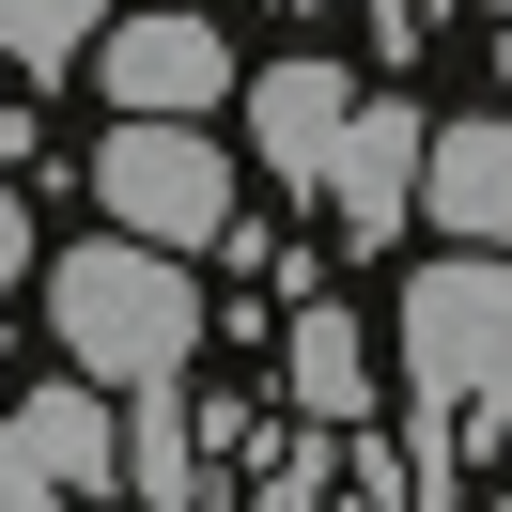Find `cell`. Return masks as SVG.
<instances>
[{
	"label": "cell",
	"mask_w": 512,
	"mask_h": 512,
	"mask_svg": "<svg viewBox=\"0 0 512 512\" xmlns=\"http://www.w3.org/2000/svg\"><path fill=\"white\" fill-rule=\"evenodd\" d=\"M497 78H512V16H497Z\"/></svg>",
	"instance_id": "cell-14"
},
{
	"label": "cell",
	"mask_w": 512,
	"mask_h": 512,
	"mask_svg": "<svg viewBox=\"0 0 512 512\" xmlns=\"http://www.w3.org/2000/svg\"><path fill=\"white\" fill-rule=\"evenodd\" d=\"M419 140H435V109H404V94H357L342 156L311 171V202L342 218V249H373V233H419Z\"/></svg>",
	"instance_id": "cell-5"
},
{
	"label": "cell",
	"mask_w": 512,
	"mask_h": 512,
	"mask_svg": "<svg viewBox=\"0 0 512 512\" xmlns=\"http://www.w3.org/2000/svg\"><path fill=\"white\" fill-rule=\"evenodd\" d=\"M388 342H404V481L466 497V466H497L512 435V249H435Z\"/></svg>",
	"instance_id": "cell-1"
},
{
	"label": "cell",
	"mask_w": 512,
	"mask_h": 512,
	"mask_svg": "<svg viewBox=\"0 0 512 512\" xmlns=\"http://www.w3.org/2000/svg\"><path fill=\"white\" fill-rule=\"evenodd\" d=\"M109 32V0H0V78H63Z\"/></svg>",
	"instance_id": "cell-11"
},
{
	"label": "cell",
	"mask_w": 512,
	"mask_h": 512,
	"mask_svg": "<svg viewBox=\"0 0 512 512\" xmlns=\"http://www.w3.org/2000/svg\"><path fill=\"white\" fill-rule=\"evenodd\" d=\"M0 357H16V342H0Z\"/></svg>",
	"instance_id": "cell-16"
},
{
	"label": "cell",
	"mask_w": 512,
	"mask_h": 512,
	"mask_svg": "<svg viewBox=\"0 0 512 512\" xmlns=\"http://www.w3.org/2000/svg\"><path fill=\"white\" fill-rule=\"evenodd\" d=\"M32 280V202H16V171H0V295Z\"/></svg>",
	"instance_id": "cell-12"
},
{
	"label": "cell",
	"mask_w": 512,
	"mask_h": 512,
	"mask_svg": "<svg viewBox=\"0 0 512 512\" xmlns=\"http://www.w3.org/2000/svg\"><path fill=\"white\" fill-rule=\"evenodd\" d=\"M94 202L125 233H156V249H218L233 233V156L202 140V109H125L94 140Z\"/></svg>",
	"instance_id": "cell-3"
},
{
	"label": "cell",
	"mask_w": 512,
	"mask_h": 512,
	"mask_svg": "<svg viewBox=\"0 0 512 512\" xmlns=\"http://www.w3.org/2000/svg\"><path fill=\"white\" fill-rule=\"evenodd\" d=\"M233 109H249V156L280 171V187H311V171L342 156V125H357V78L342 63H249Z\"/></svg>",
	"instance_id": "cell-8"
},
{
	"label": "cell",
	"mask_w": 512,
	"mask_h": 512,
	"mask_svg": "<svg viewBox=\"0 0 512 512\" xmlns=\"http://www.w3.org/2000/svg\"><path fill=\"white\" fill-rule=\"evenodd\" d=\"M435 16H512V0H435Z\"/></svg>",
	"instance_id": "cell-13"
},
{
	"label": "cell",
	"mask_w": 512,
	"mask_h": 512,
	"mask_svg": "<svg viewBox=\"0 0 512 512\" xmlns=\"http://www.w3.org/2000/svg\"><path fill=\"white\" fill-rule=\"evenodd\" d=\"M497 497H512V435H497Z\"/></svg>",
	"instance_id": "cell-15"
},
{
	"label": "cell",
	"mask_w": 512,
	"mask_h": 512,
	"mask_svg": "<svg viewBox=\"0 0 512 512\" xmlns=\"http://www.w3.org/2000/svg\"><path fill=\"white\" fill-rule=\"evenodd\" d=\"M109 404H125V481H109V497H156V512L218 497V435H202L187 373H156V388H109Z\"/></svg>",
	"instance_id": "cell-9"
},
{
	"label": "cell",
	"mask_w": 512,
	"mask_h": 512,
	"mask_svg": "<svg viewBox=\"0 0 512 512\" xmlns=\"http://www.w3.org/2000/svg\"><path fill=\"white\" fill-rule=\"evenodd\" d=\"M280 388H295V419L357 435V419H373V326H357L342 295H295V326H280Z\"/></svg>",
	"instance_id": "cell-10"
},
{
	"label": "cell",
	"mask_w": 512,
	"mask_h": 512,
	"mask_svg": "<svg viewBox=\"0 0 512 512\" xmlns=\"http://www.w3.org/2000/svg\"><path fill=\"white\" fill-rule=\"evenodd\" d=\"M94 78H109V109H218L249 63L218 47V16H171L156 0V16H109L94 32Z\"/></svg>",
	"instance_id": "cell-6"
},
{
	"label": "cell",
	"mask_w": 512,
	"mask_h": 512,
	"mask_svg": "<svg viewBox=\"0 0 512 512\" xmlns=\"http://www.w3.org/2000/svg\"><path fill=\"white\" fill-rule=\"evenodd\" d=\"M419 233L512 249V109H450V125L419 140Z\"/></svg>",
	"instance_id": "cell-7"
},
{
	"label": "cell",
	"mask_w": 512,
	"mask_h": 512,
	"mask_svg": "<svg viewBox=\"0 0 512 512\" xmlns=\"http://www.w3.org/2000/svg\"><path fill=\"white\" fill-rule=\"evenodd\" d=\"M47 326H63V357L94 388H156L202 357V295H187V249H156V233H94V249L47 264Z\"/></svg>",
	"instance_id": "cell-2"
},
{
	"label": "cell",
	"mask_w": 512,
	"mask_h": 512,
	"mask_svg": "<svg viewBox=\"0 0 512 512\" xmlns=\"http://www.w3.org/2000/svg\"><path fill=\"white\" fill-rule=\"evenodd\" d=\"M125 481V404L94 373L32 388V404L0 419V512H47V497H109Z\"/></svg>",
	"instance_id": "cell-4"
}]
</instances>
